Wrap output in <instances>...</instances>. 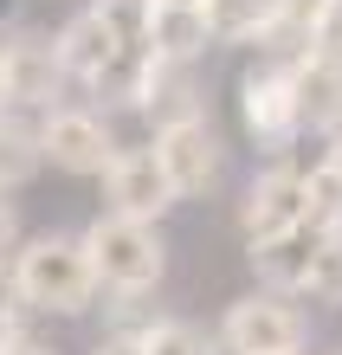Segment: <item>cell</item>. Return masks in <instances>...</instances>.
I'll use <instances>...</instances> for the list:
<instances>
[{
	"label": "cell",
	"mask_w": 342,
	"mask_h": 355,
	"mask_svg": "<svg viewBox=\"0 0 342 355\" xmlns=\"http://www.w3.org/2000/svg\"><path fill=\"white\" fill-rule=\"evenodd\" d=\"M13 284H19V304L46 310V317H78L103 291L91 259H84V239L71 233H33L13 252Z\"/></svg>",
	"instance_id": "cell-1"
},
{
	"label": "cell",
	"mask_w": 342,
	"mask_h": 355,
	"mask_svg": "<svg viewBox=\"0 0 342 355\" xmlns=\"http://www.w3.org/2000/svg\"><path fill=\"white\" fill-rule=\"evenodd\" d=\"M78 239H84V259H91L97 284H110L117 297H142V291H155L162 271H168V245H162L155 226H142V220L97 214Z\"/></svg>",
	"instance_id": "cell-2"
},
{
	"label": "cell",
	"mask_w": 342,
	"mask_h": 355,
	"mask_svg": "<svg viewBox=\"0 0 342 355\" xmlns=\"http://www.w3.org/2000/svg\"><path fill=\"white\" fill-rule=\"evenodd\" d=\"M304 336H310L304 310L291 297H271V291H252V297L226 304V317H220V343L232 355H297Z\"/></svg>",
	"instance_id": "cell-3"
},
{
	"label": "cell",
	"mask_w": 342,
	"mask_h": 355,
	"mask_svg": "<svg viewBox=\"0 0 342 355\" xmlns=\"http://www.w3.org/2000/svg\"><path fill=\"white\" fill-rule=\"evenodd\" d=\"M239 123H246V136H252V142H265V149H284V142L304 130L297 78H291V65H284V58L239 78Z\"/></svg>",
	"instance_id": "cell-4"
},
{
	"label": "cell",
	"mask_w": 342,
	"mask_h": 355,
	"mask_svg": "<svg viewBox=\"0 0 342 355\" xmlns=\"http://www.w3.org/2000/svg\"><path fill=\"white\" fill-rule=\"evenodd\" d=\"M155 162H162V175H168V187L187 200V194H207L213 181H220V162H226V149H220V130L207 123V110L200 116H181V123H168V130H155Z\"/></svg>",
	"instance_id": "cell-5"
},
{
	"label": "cell",
	"mask_w": 342,
	"mask_h": 355,
	"mask_svg": "<svg viewBox=\"0 0 342 355\" xmlns=\"http://www.w3.org/2000/svg\"><path fill=\"white\" fill-rule=\"evenodd\" d=\"M39 155L52 168H65V175H110V162L123 149H117L110 123L97 110H46V123H39Z\"/></svg>",
	"instance_id": "cell-6"
},
{
	"label": "cell",
	"mask_w": 342,
	"mask_h": 355,
	"mask_svg": "<svg viewBox=\"0 0 342 355\" xmlns=\"http://www.w3.org/2000/svg\"><path fill=\"white\" fill-rule=\"evenodd\" d=\"M58 85H65V65H58V46L39 33H13L0 46V91H7V110H52Z\"/></svg>",
	"instance_id": "cell-7"
},
{
	"label": "cell",
	"mask_w": 342,
	"mask_h": 355,
	"mask_svg": "<svg viewBox=\"0 0 342 355\" xmlns=\"http://www.w3.org/2000/svg\"><path fill=\"white\" fill-rule=\"evenodd\" d=\"M103 200H110V214H117V220H142V226H155L181 194L168 187L155 149H123V155L110 162V175H103Z\"/></svg>",
	"instance_id": "cell-8"
},
{
	"label": "cell",
	"mask_w": 342,
	"mask_h": 355,
	"mask_svg": "<svg viewBox=\"0 0 342 355\" xmlns=\"http://www.w3.org/2000/svg\"><path fill=\"white\" fill-rule=\"evenodd\" d=\"M239 226H246V239H277V233H291V226H310L304 175H297V168H265V175H252L246 200H239Z\"/></svg>",
	"instance_id": "cell-9"
},
{
	"label": "cell",
	"mask_w": 342,
	"mask_h": 355,
	"mask_svg": "<svg viewBox=\"0 0 342 355\" xmlns=\"http://www.w3.org/2000/svg\"><path fill=\"white\" fill-rule=\"evenodd\" d=\"M316 245H323L316 226H291V233H277V239H252V271H259V284L271 291V297H297V291L310 284Z\"/></svg>",
	"instance_id": "cell-10"
},
{
	"label": "cell",
	"mask_w": 342,
	"mask_h": 355,
	"mask_svg": "<svg viewBox=\"0 0 342 355\" xmlns=\"http://www.w3.org/2000/svg\"><path fill=\"white\" fill-rule=\"evenodd\" d=\"M52 46H58V65H65V78H71V85H97V91H103V78H110V71H117V58H123L117 33L103 26L91 7H84L71 26L52 39Z\"/></svg>",
	"instance_id": "cell-11"
},
{
	"label": "cell",
	"mask_w": 342,
	"mask_h": 355,
	"mask_svg": "<svg viewBox=\"0 0 342 355\" xmlns=\"http://www.w3.org/2000/svg\"><path fill=\"white\" fill-rule=\"evenodd\" d=\"M291 78H297V103H304V123L310 130H342V58L330 52H304V58H284Z\"/></svg>",
	"instance_id": "cell-12"
},
{
	"label": "cell",
	"mask_w": 342,
	"mask_h": 355,
	"mask_svg": "<svg viewBox=\"0 0 342 355\" xmlns=\"http://www.w3.org/2000/svg\"><path fill=\"white\" fill-rule=\"evenodd\" d=\"M207 46H213L207 13H194V7H148V58H162V65H194Z\"/></svg>",
	"instance_id": "cell-13"
},
{
	"label": "cell",
	"mask_w": 342,
	"mask_h": 355,
	"mask_svg": "<svg viewBox=\"0 0 342 355\" xmlns=\"http://www.w3.org/2000/svg\"><path fill=\"white\" fill-rule=\"evenodd\" d=\"M277 0H207V33L213 46H246V39H271Z\"/></svg>",
	"instance_id": "cell-14"
},
{
	"label": "cell",
	"mask_w": 342,
	"mask_h": 355,
	"mask_svg": "<svg viewBox=\"0 0 342 355\" xmlns=\"http://www.w3.org/2000/svg\"><path fill=\"white\" fill-rule=\"evenodd\" d=\"M39 130H26L13 110H0V194H13L19 181H33V168H39Z\"/></svg>",
	"instance_id": "cell-15"
},
{
	"label": "cell",
	"mask_w": 342,
	"mask_h": 355,
	"mask_svg": "<svg viewBox=\"0 0 342 355\" xmlns=\"http://www.w3.org/2000/svg\"><path fill=\"white\" fill-rule=\"evenodd\" d=\"M304 194H310V226L316 233H342V168L316 162L304 175Z\"/></svg>",
	"instance_id": "cell-16"
},
{
	"label": "cell",
	"mask_w": 342,
	"mask_h": 355,
	"mask_svg": "<svg viewBox=\"0 0 342 355\" xmlns=\"http://www.w3.org/2000/svg\"><path fill=\"white\" fill-rule=\"evenodd\" d=\"M91 13L117 33L123 52H148V0H97Z\"/></svg>",
	"instance_id": "cell-17"
},
{
	"label": "cell",
	"mask_w": 342,
	"mask_h": 355,
	"mask_svg": "<svg viewBox=\"0 0 342 355\" xmlns=\"http://www.w3.org/2000/svg\"><path fill=\"white\" fill-rule=\"evenodd\" d=\"M142 355H213V343L194 323H148L142 329Z\"/></svg>",
	"instance_id": "cell-18"
},
{
	"label": "cell",
	"mask_w": 342,
	"mask_h": 355,
	"mask_svg": "<svg viewBox=\"0 0 342 355\" xmlns=\"http://www.w3.org/2000/svg\"><path fill=\"white\" fill-rule=\"evenodd\" d=\"M310 297L316 304H342V233H323V245H316V265H310Z\"/></svg>",
	"instance_id": "cell-19"
},
{
	"label": "cell",
	"mask_w": 342,
	"mask_h": 355,
	"mask_svg": "<svg viewBox=\"0 0 342 355\" xmlns=\"http://www.w3.org/2000/svg\"><path fill=\"white\" fill-rule=\"evenodd\" d=\"M91 355H142V329H117V336H103Z\"/></svg>",
	"instance_id": "cell-20"
},
{
	"label": "cell",
	"mask_w": 342,
	"mask_h": 355,
	"mask_svg": "<svg viewBox=\"0 0 342 355\" xmlns=\"http://www.w3.org/2000/svg\"><path fill=\"white\" fill-rule=\"evenodd\" d=\"M13 245H19V207L0 194V252H13Z\"/></svg>",
	"instance_id": "cell-21"
},
{
	"label": "cell",
	"mask_w": 342,
	"mask_h": 355,
	"mask_svg": "<svg viewBox=\"0 0 342 355\" xmlns=\"http://www.w3.org/2000/svg\"><path fill=\"white\" fill-rule=\"evenodd\" d=\"M19 349V317H0V355Z\"/></svg>",
	"instance_id": "cell-22"
},
{
	"label": "cell",
	"mask_w": 342,
	"mask_h": 355,
	"mask_svg": "<svg viewBox=\"0 0 342 355\" xmlns=\"http://www.w3.org/2000/svg\"><path fill=\"white\" fill-rule=\"evenodd\" d=\"M13 355H52V349H46V343H33V336H19V349H13Z\"/></svg>",
	"instance_id": "cell-23"
},
{
	"label": "cell",
	"mask_w": 342,
	"mask_h": 355,
	"mask_svg": "<svg viewBox=\"0 0 342 355\" xmlns=\"http://www.w3.org/2000/svg\"><path fill=\"white\" fill-rule=\"evenodd\" d=\"M323 162H330V168H342V130L330 136V155H323Z\"/></svg>",
	"instance_id": "cell-24"
},
{
	"label": "cell",
	"mask_w": 342,
	"mask_h": 355,
	"mask_svg": "<svg viewBox=\"0 0 342 355\" xmlns=\"http://www.w3.org/2000/svg\"><path fill=\"white\" fill-rule=\"evenodd\" d=\"M148 7H194V13H207V0H148Z\"/></svg>",
	"instance_id": "cell-25"
},
{
	"label": "cell",
	"mask_w": 342,
	"mask_h": 355,
	"mask_svg": "<svg viewBox=\"0 0 342 355\" xmlns=\"http://www.w3.org/2000/svg\"><path fill=\"white\" fill-rule=\"evenodd\" d=\"M0 110H7V91H0Z\"/></svg>",
	"instance_id": "cell-26"
}]
</instances>
